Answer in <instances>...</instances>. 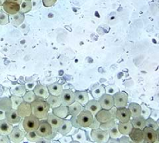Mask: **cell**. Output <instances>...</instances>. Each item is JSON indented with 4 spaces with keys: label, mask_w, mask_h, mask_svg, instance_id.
<instances>
[{
    "label": "cell",
    "mask_w": 159,
    "mask_h": 143,
    "mask_svg": "<svg viewBox=\"0 0 159 143\" xmlns=\"http://www.w3.org/2000/svg\"><path fill=\"white\" fill-rule=\"evenodd\" d=\"M30 104H31L32 115L39 119H45L46 117H47L50 106L46 100H43L42 98L37 97L36 100Z\"/></svg>",
    "instance_id": "obj_1"
},
{
    "label": "cell",
    "mask_w": 159,
    "mask_h": 143,
    "mask_svg": "<svg viewBox=\"0 0 159 143\" xmlns=\"http://www.w3.org/2000/svg\"><path fill=\"white\" fill-rule=\"evenodd\" d=\"M37 133L40 137L51 140L57 135V131H53L47 121H40L39 127L37 129Z\"/></svg>",
    "instance_id": "obj_2"
},
{
    "label": "cell",
    "mask_w": 159,
    "mask_h": 143,
    "mask_svg": "<svg viewBox=\"0 0 159 143\" xmlns=\"http://www.w3.org/2000/svg\"><path fill=\"white\" fill-rule=\"evenodd\" d=\"M40 120L34 115H30L28 117H25L23 120V126L24 130L26 132L36 131L39 127Z\"/></svg>",
    "instance_id": "obj_3"
},
{
    "label": "cell",
    "mask_w": 159,
    "mask_h": 143,
    "mask_svg": "<svg viewBox=\"0 0 159 143\" xmlns=\"http://www.w3.org/2000/svg\"><path fill=\"white\" fill-rule=\"evenodd\" d=\"M76 119L81 128H87L89 127L93 122V115L87 110H83L76 117Z\"/></svg>",
    "instance_id": "obj_4"
},
{
    "label": "cell",
    "mask_w": 159,
    "mask_h": 143,
    "mask_svg": "<svg viewBox=\"0 0 159 143\" xmlns=\"http://www.w3.org/2000/svg\"><path fill=\"white\" fill-rule=\"evenodd\" d=\"M90 136L93 141L98 143H104L107 142L109 138V136L107 131L102 130L100 128L96 129H92Z\"/></svg>",
    "instance_id": "obj_5"
},
{
    "label": "cell",
    "mask_w": 159,
    "mask_h": 143,
    "mask_svg": "<svg viewBox=\"0 0 159 143\" xmlns=\"http://www.w3.org/2000/svg\"><path fill=\"white\" fill-rule=\"evenodd\" d=\"M113 96L114 106L117 108H124L128 105V96L124 92H117Z\"/></svg>",
    "instance_id": "obj_6"
},
{
    "label": "cell",
    "mask_w": 159,
    "mask_h": 143,
    "mask_svg": "<svg viewBox=\"0 0 159 143\" xmlns=\"http://www.w3.org/2000/svg\"><path fill=\"white\" fill-rule=\"evenodd\" d=\"M142 131H143L144 142L151 143L158 142V129L155 131L152 128L145 126Z\"/></svg>",
    "instance_id": "obj_7"
},
{
    "label": "cell",
    "mask_w": 159,
    "mask_h": 143,
    "mask_svg": "<svg viewBox=\"0 0 159 143\" xmlns=\"http://www.w3.org/2000/svg\"><path fill=\"white\" fill-rule=\"evenodd\" d=\"M59 97L61 101V105L63 106H68L75 101V93L70 89L63 90Z\"/></svg>",
    "instance_id": "obj_8"
},
{
    "label": "cell",
    "mask_w": 159,
    "mask_h": 143,
    "mask_svg": "<svg viewBox=\"0 0 159 143\" xmlns=\"http://www.w3.org/2000/svg\"><path fill=\"white\" fill-rule=\"evenodd\" d=\"M99 103L102 109L110 110L112 107H114V98L113 96L108 94V93H104V94L99 98Z\"/></svg>",
    "instance_id": "obj_9"
},
{
    "label": "cell",
    "mask_w": 159,
    "mask_h": 143,
    "mask_svg": "<svg viewBox=\"0 0 159 143\" xmlns=\"http://www.w3.org/2000/svg\"><path fill=\"white\" fill-rule=\"evenodd\" d=\"M116 119L120 122H126L131 119V113L129 109L124 108H117L116 112Z\"/></svg>",
    "instance_id": "obj_10"
},
{
    "label": "cell",
    "mask_w": 159,
    "mask_h": 143,
    "mask_svg": "<svg viewBox=\"0 0 159 143\" xmlns=\"http://www.w3.org/2000/svg\"><path fill=\"white\" fill-rule=\"evenodd\" d=\"M5 119L11 124H16L20 122L22 117L18 114L16 109L11 108L5 112Z\"/></svg>",
    "instance_id": "obj_11"
},
{
    "label": "cell",
    "mask_w": 159,
    "mask_h": 143,
    "mask_svg": "<svg viewBox=\"0 0 159 143\" xmlns=\"http://www.w3.org/2000/svg\"><path fill=\"white\" fill-rule=\"evenodd\" d=\"M25 136V135L24 132L21 131L17 126L13 127V130L9 135L11 142H13L14 143L21 142L23 140Z\"/></svg>",
    "instance_id": "obj_12"
},
{
    "label": "cell",
    "mask_w": 159,
    "mask_h": 143,
    "mask_svg": "<svg viewBox=\"0 0 159 143\" xmlns=\"http://www.w3.org/2000/svg\"><path fill=\"white\" fill-rule=\"evenodd\" d=\"M18 114L20 115L22 118L28 117L32 115L31 104L27 102H22L16 109Z\"/></svg>",
    "instance_id": "obj_13"
},
{
    "label": "cell",
    "mask_w": 159,
    "mask_h": 143,
    "mask_svg": "<svg viewBox=\"0 0 159 143\" xmlns=\"http://www.w3.org/2000/svg\"><path fill=\"white\" fill-rule=\"evenodd\" d=\"M46 121L51 125L53 130L57 131V129L61 126L63 121H64V119L57 117L53 113H49L47 115V119H46Z\"/></svg>",
    "instance_id": "obj_14"
},
{
    "label": "cell",
    "mask_w": 159,
    "mask_h": 143,
    "mask_svg": "<svg viewBox=\"0 0 159 143\" xmlns=\"http://www.w3.org/2000/svg\"><path fill=\"white\" fill-rule=\"evenodd\" d=\"M95 117L100 124L108 122V121L111 119H116V118H114L112 116V115L111 114V112L109 110L105 109H101L100 111L97 112V114L95 115Z\"/></svg>",
    "instance_id": "obj_15"
},
{
    "label": "cell",
    "mask_w": 159,
    "mask_h": 143,
    "mask_svg": "<svg viewBox=\"0 0 159 143\" xmlns=\"http://www.w3.org/2000/svg\"><path fill=\"white\" fill-rule=\"evenodd\" d=\"M2 6H3V9L4 11L9 15L14 14V13H18L19 10H20V4L13 2L8 1V0H6L4 2Z\"/></svg>",
    "instance_id": "obj_16"
},
{
    "label": "cell",
    "mask_w": 159,
    "mask_h": 143,
    "mask_svg": "<svg viewBox=\"0 0 159 143\" xmlns=\"http://www.w3.org/2000/svg\"><path fill=\"white\" fill-rule=\"evenodd\" d=\"M128 136H129L131 142L135 143H141L144 142L143 131L142 129L133 128Z\"/></svg>",
    "instance_id": "obj_17"
},
{
    "label": "cell",
    "mask_w": 159,
    "mask_h": 143,
    "mask_svg": "<svg viewBox=\"0 0 159 143\" xmlns=\"http://www.w3.org/2000/svg\"><path fill=\"white\" fill-rule=\"evenodd\" d=\"M102 109L100 106V104L97 99H93L88 101V103L85 105V110H87L89 112H91V114L95 116L97 114L98 111H100Z\"/></svg>",
    "instance_id": "obj_18"
},
{
    "label": "cell",
    "mask_w": 159,
    "mask_h": 143,
    "mask_svg": "<svg viewBox=\"0 0 159 143\" xmlns=\"http://www.w3.org/2000/svg\"><path fill=\"white\" fill-rule=\"evenodd\" d=\"M33 92L37 97L42 98L43 100H46L50 95L48 87L42 84H37L33 89Z\"/></svg>",
    "instance_id": "obj_19"
},
{
    "label": "cell",
    "mask_w": 159,
    "mask_h": 143,
    "mask_svg": "<svg viewBox=\"0 0 159 143\" xmlns=\"http://www.w3.org/2000/svg\"><path fill=\"white\" fill-rule=\"evenodd\" d=\"M9 16V22L11 23L12 25L15 27H18L23 23L25 16L24 13L18 11L14 14H11Z\"/></svg>",
    "instance_id": "obj_20"
},
{
    "label": "cell",
    "mask_w": 159,
    "mask_h": 143,
    "mask_svg": "<svg viewBox=\"0 0 159 143\" xmlns=\"http://www.w3.org/2000/svg\"><path fill=\"white\" fill-rule=\"evenodd\" d=\"M53 114L62 119H65L70 115L68 106L60 105L58 107L53 108Z\"/></svg>",
    "instance_id": "obj_21"
},
{
    "label": "cell",
    "mask_w": 159,
    "mask_h": 143,
    "mask_svg": "<svg viewBox=\"0 0 159 143\" xmlns=\"http://www.w3.org/2000/svg\"><path fill=\"white\" fill-rule=\"evenodd\" d=\"M118 128L120 133L123 136H128L130 133L131 131L133 128V126L131 124L130 120L126 122H119L118 124Z\"/></svg>",
    "instance_id": "obj_22"
},
{
    "label": "cell",
    "mask_w": 159,
    "mask_h": 143,
    "mask_svg": "<svg viewBox=\"0 0 159 143\" xmlns=\"http://www.w3.org/2000/svg\"><path fill=\"white\" fill-rule=\"evenodd\" d=\"M13 128V124H10L6 119L0 120V135L9 136Z\"/></svg>",
    "instance_id": "obj_23"
},
{
    "label": "cell",
    "mask_w": 159,
    "mask_h": 143,
    "mask_svg": "<svg viewBox=\"0 0 159 143\" xmlns=\"http://www.w3.org/2000/svg\"><path fill=\"white\" fill-rule=\"evenodd\" d=\"M75 93V101L82 106H85L89 101V94L86 91H76Z\"/></svg>",
    "instance_id": "obj_24"
},
{
    "label": "cell",
    "mask_w": 159,
    "mask_h": 143,
    "mask_svg": "<svg viewBox=\"0 0 159 143\" xmlns=\"http://www.w3.org/2000/svg\"><path fill=\"white\" fill-rule=\"evenodd\" d=\"M68 109H69V113L70 115H72V117H77L83 110V107L80 103L75 101V102L68 106Z\"/></svg>",
    "instance_id": "obj_25"
},
{
    "label": "cell",
    "mask_w": 159,
    "mask_h": 143,
    "mask_svg": "<svg viewBox=\"0 0 159 143\" xmlns=\"http://www.w3.org/2000/svg\"><path fill=\"white\" fill-rule=\"evenodd\" d=\"M72 124H71L70 121L64 119L61 126H60L59 128L57 129V132H58L59 133L63 135V136H66V135L69 133L71 130H72Z\"/></svg>",
    "instance_id": "obj_26"
},
{
    "label": "cell",
    "mask_w": 159,
    "mask_h": 143,
    "mask_svg": "<svg viewBox=\"0 0 159 143\" xmlns=\"http://www.w3.org/2000/svg\"><path fill=\"white\" fill-rule=\"evenodd\" d=\"M48 90L49 93L51 95L60 96L63 91V87L60 84L57 83V82H55V83L48 85Z\"/></svg>",
    "instance_id": "obj_27"
},
{
    "label": "cell",
    "mask_w": 159,
    "mask_h": 143,
    "mask_svg": "<svg viewBox=\"0 0 159 143\" xmlns=\"http://www.w3.org/2000/svg\"><path fill=\"white\" fill-rule=\"evenodd\" d=\"M145 120H146V119H144L143 117L140 115V116L137 117H133L130 122L133 128H137L143 130L144 128L146 126H145Z\"/></svg>",
    "instance_id": "obj_28"
},
{
    "label": "cell",
    "mask_w": 159,
    "mask_h": 143,
    "mask_svg": "<svg viewBox=\"0 0 159 143\" xmlns=\"http://www.w3.org/2000/svg\"><path fill=\"white\" fill-rule=\"evenodd\" d=\"M46 101L48 103L50 108L52 109L61 105V101H60L59 96H54L50 94L46 99Z\"/></svg>",
    "instance_id": "obj_29"
},
{
    "label": "cell",
    "mask_w": 159,
    "mask_h": 143,
    "mask_svg": "<svg viewBox=\"0 0 159 143\" xmlns=\"http://www.w3.org/2000/svg\"><path fill=\"white\" fill-rule=\"evenodd\" d=\"M128 109L131 113V117H137L141 115V106L138 103H130Z\"/></svg>",
    "instance_id": "obj_30"
},
{
    "label": "cell",
    "mask_w": 159,
    "mask_h": 143,
    "mask_svg": "<svg viewBox=\"0 0 159 143\" xmlns=\"http://www.w3.org/2000/svg\"><path fill=\"white\" fill-rule=\"evenodd\" d=\"M11 108H12L11 98L6 97L0 98V109L6 112Z\"/></svg>",
    "instance_id": "obj_31"
},
{
    "label": "cell",
    "mask_w": 159,
    "mask_h": 143,
    "mask_svg": "<svg viewBox=\"0 0 159 143\" xmlns=\"http://www.w3.org/2000/svg\"><path fill=\"white\" fill-rule=\"evenodd\" d=\"M32 3L30 0H22L20 4V10L19 11L23 13H27L32 10Z\"/></svg>",
    "instance_id": "obj_32"
},
{
    "label": "cell",
    "mask_w": 159,
    "mask_h": 143,
    "mask_svg": "<svg viewBox=\"0 0 159 143\" xmlns=\"http://www.w3.org/2000/svg\"><path fill=\"white\" fill-rule=\"evenodd\" d=\"M109 136L111 138L114 139H119V137L121 136V133H120V131L118 128V124H115L114 126H112V127L107 131Z\"/></svg>",
    "instance_id": "obj_33"
},
{
    "label": "cell",
    "mask_w": 159,
    "mask_h": 143,
    "mask_svg": "<svg viewBox=\"0 0 159 143\" xmlns=\"http://www.w3.org/2000/svg\"><path fill=\"white\" fill-rule=\"evenodd\" d=\"M26 92V87L25 85H18V86L13 87L11 89V93L13 95L18 96V97H23V96Z\"/></svg>",
    "instance_id": "obj_34"
},
{
    "label": "cell",
    "mask_w": 159,
    "mask_h": 143,
    "mask_svg": "<svg viewBox=\"0 0 159 143\" xmlns=\"http://www.w3.org/2000/svg\"><path fill=\"white\" fill-rule=\"evenodd\" d=\"M36 95H35L34 92L32 90H30L28 92H26L23 96V101L29 103H31L33 102L34 101L36 100Z\"/></svg>",
    "instance_id": "obj_35"
},
{
    "label": "cell",
    "mask_w": 159,
    "mask_h": 143,
    "mask_svg": "<svg viewBox=\"0 0 159 143\" xmlns=\"http://www.w3.org/2000/svg\"><path fill=\"white\" fill-rule=\"evenodd\" d=\"M91 93L95 99H99V98L102 97L104 93H105V88L102 86V85H100V86L97 87L96 89H93Z\"/></svg>",
    "instance_id": "obj_36"
},
{
    "label": "cell",
    "mask_w": 159,
    "mask_h": 143,
    "mask_svg": "<svg viewBox=\"0 0 159 143\" xmlns=\"http://www.w3.org/2000/svg\"><path fill=\"white\" fill-rule=\"evenodd\" d=\"M11 101V105H12V108L13 109H17L19 105L23 102V98L22 97H18V96L13 95L10 97Z\"/></svg>",
    "instance_id": "obj_37"
},
{
    "label": "cell",
    "mask_w": 159,
    "mask_h": 143,
    "mask_svg": "<svg viewBox=\"0 0 159 143\" xmlns=\"http://www.w3.org/2000/svg\"><path fill=\"white\" fill-rule=\"evenodd\" d=\"M27 139L30 142H37L41 137L37 133L36 131H30L27 132V134L25 135Z\"/></svg>",
    "instance_id": "obj_38"
},
{
    "label": "cell",
    "mask_w": 159,
    "mask_h": 143,
    "mask_svg": "<svg viewBox=\"0 0 159 143\" xmlns=\"http://www.w3.org/2000/svg\"><path fill=\"white\" fill-rule=\"evenodd\" d=\"M115 124H116V119H111L107 122L101 123L100 125V128L102 129V130L108 131L112 126H114Z\"/></svg>",
    "instance_id": "obj_39"
},
{
    "label": "cell",
    "mask_w": 159,
    "mask_h": 143,
    "mask_svg": "<svg viewBox=\"0 0 159 143\" xmlns=\"http://www.w3.org/2000/svg\"><path fill=\"white\" fill-rule=\"evenodd\" d=\"M145 126H147V127L152 128L154 130H157L158 129V122H156L155 120H153L152 118L151 117H148L145 120Z\"/></svg>",
    "instance_id": "obj_40"
},
{
    "label": "cell",
    "mask_w": 159,
    "mask_h": 143,
    "mask_svg": "<svg viewBox=\"0 0 159 143\" xmlns=\"http://www.w3.org/2000/svg\"><path fill=\"white\" fill-rule=\"evenodd\" d=\"M9 23V16L3 11H0V25H5Z\"/></svg>",
    "instance_id": "obj_41"
},
{
    "label": "cell",
    "mask_w": 159,
    "mask_h": 143,
    "mask_svg": "<svg viewBox=\"0 0 159 143\" xmlns=\"http://www.w3.org/2000/svg\"><path fill=\"white\" fill-rule=\"evenodd\" d=\"M74 137L76 140V141L78 142H84L86 140V135H85V132L84 131L79 130L77 133H76Z\"/></svg>",
    "instance_id": "obj_42"
},
{
    "label": "cell",
    "mask_w": 159,
    "mask_h": 143,
    "mask_svg": "<svg viewBox=\"0 0 159 143\" xmlns=\"http://www.w3.org/2000/svg\"><path fill=\"white\" fill-rule=\"evenodd\" d=\"M150 113V110L147 106H145L144 105L141 106V116L143 117L144 119H147V118L149 117Z\"/></svg>",
    "instance_id": "obj_43"
},
{
    "label": "cell",
    "mask_w": 159,
    "mask_h": 143,
    "mask_svg": "<svg viewBox=\"0 0 159 143\" xmlns=\"http://www.w3.org/2000/svg\"><path fill=\"white\" fill-rule=\"evenodd\" d=\"M117 92H119L118 88L116 86H114V85H109L105 89V93L110 95H113Z\"/></svg>",
    "instance_id": "obj_44"
},
{
    "label": "cell",
    "mask_w": 159,
    "mask_h": 143,
    "mask_svg": "<svg viewBox=\"0 0 159 143\" xmlns=\"http://www.w3.org/2000/svg\"><path fill=\"white\" fill-rule=\"evenodd\" d=\"M100 123L98 122L96 118H95V116H93V122L89 127L92 129H96L100 128Z\"/></svg>",
    "instance_id": "obj_45"
},
{
    "label": "cell",
    "mask_w": 159,
    "mask_h": 143,
    "mask_svg": "<svg viewBox=\"0 0 159 143\" xmlns=\"http://www.w3.org/2000/svg\"><path fill=\"white\" fill-rule=\"evenodd\" d=\"M57 0H42L43 6L46 7H50L53 6V5L56 4Z\"/></svg>",
    "instance_id": "obj_46"
},
{
    "label": "cell",
    "mask_w": 159,
    "mask_h": 143,
    "mask_svg": "<svg viewBox=\"0 0 159 143\" xmlns=\"http://www.w3.org/2000/svg\"><path fill=\"white\" fill-rule=\"evenodd\" d=\"M11 140L9 136L7 135H0V143H10Z\"/></svg>",
    "instance_id": "obj_47"
},
{
    "label": "cell",
    "mask_w": 159,
    "mask_h": 143,
    "mask_svg": "<svg viewBox=\"0 0 159 143\" xmlns=\"http://www.w3.org/2000/svg\"><path fill=\"white\" fill-rule=\"evenodd\" d=\"M71 124H72V126H75V128H81L80 126H79V124H78V122H77V119H76V117H72V119H71V121H70Z\"/></svg>",
    "instance_id": "obj_48"
},
{
    "label": "cell",
    "mask_w": 159,
    "mask_h": 143,
    "mask_svg": "<svg viewBox=\"0 0 159 143\" xmlns=\"http://www.w3.org/2000/svg\"><path fill=\"white\" fill-rule=\"evenodd\" d=\"M119 142H131V140L129 138V137H128L126 136H123L121 137H119Z\"/></svg>",
    "instance_id": "obj_49"
},
{
    "label": "cell",
    "mask_w": 159,
    "mask_h": 143,
    "mask_svg": "<svg viewBox=\"0 0 159 143\" xmlns=\"http://www.w3.org/2000/svg\"><path fill=\"white\" fill-rule=\"evenodd\" d=\"M36 85H37L36 83H27L25 85V87H26V89H27L31 90L32 89H34V87L36 86Z\"/></svg>",
    "instance_id": "obj_50"
},
{
    "label": "cell",
    "mask_w": 159,
    "mask_h": 143,
    "mask_svg": "<svg viewBox=\"0 0 159 143\" xmlns=\"http://www.w3.org/2000/svg\"><path fill=\"white\" fill-rule=\"evenodd\" d=\"M5 119V111L0 109V120Z\"/></svg>",
    "instance_id": "obj_51"
},
{
    "label": "cell",
    "mask_w": 159,
    "mask_h": 143,
    "mask_svg": "<svg viewBox=\"0 0 159 143\" xmlns=\"http://www.w3.org/2000/svg\"><path fill=\"white\" fill-rule=\"evenodd\" d=\"M37 142H50V140L44 138V137H41Z\"/></svg>",
    "instance_id": "obj_52"
},
{
    "label": "cell",
    "mask_w": 159,
    "mask_h": 143,
    "mask_svg": "<svg viewBox=\"0 0 159 143\" xmlns=\"http://www.w3.org/2000/svg\"><path fill=\"white\" fill-rule=\"evenodd\" d=\"M8 1L13 2H15V3H17L18 4H20L22 0H8Z\"/></svg>",
    "instance_id": "obj_53"
},
{
    "label": "cell",
    "mask_w": 159,
    "mask_h": 143,
    "mask_svg": "<svg viewBox=\"0 0 159 143\" xmlns=\"http://www.w3.org/2000/svg\"><path fill=\"white\" fill-rule=\"evenodd\" d=\"M5 1H6V0H0V6H2V5H3Z\"/></svg>",
    "instance_id": "obj_54"
},
{
    "label": "cell",
    "mask_w": 159,
    "mask_h": 143,
    "mask_svg": "<svg viewBox=\"0 0 159 143\" xmlns=\"http://www.w3.org/2000/svg\"><path fill=\"white\" fill-rule=\"evenodd\" d=\"M0 11H1V6H0Z\"/></svg>",
    "instance_id": "obj_55"
},
{
    "label": "cell",
    "mask_w": 159,
    "mask_h": 143,
    "mask_svg": "<svg viewBox=\"0 0 159 143\" xmlns=\"http://www.w3.org/2000/svg\"><path fill=\"white\" fill-rule=\"evenodd\" d=\"M30 1H31V0H30Z\"/></svg>",
    "instance_id": "obj_56"
}]
</instances>
